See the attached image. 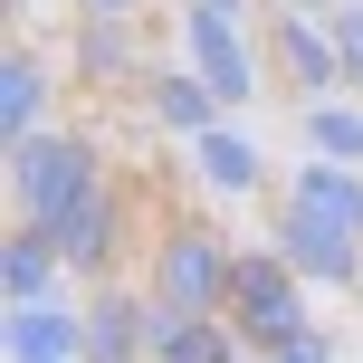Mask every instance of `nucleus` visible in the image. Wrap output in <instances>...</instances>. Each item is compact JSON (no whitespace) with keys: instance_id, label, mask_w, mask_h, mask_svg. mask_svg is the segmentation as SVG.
<instances>
[{"instance_id":"f257e3e1","label":"nucleus","mask_w":363,"mask_h":363,"mask_svg":"<svg viewBox=\"0 0 363 363\" xmlns=\"http://www.w3.org/2000/svg\"><path fill=\"white\" fill-rule=\"evenodd\" d=\"M0 172H10V220H29V230H57L96 182H115L106 172V134H86V125L29 134L19 153H0Z\"/></svg>"},{"instance_id":"f03ea898","label":"nucleus","mask_w":363,"mask_h":363,"mask_svg":"<svg viewBox=\"0 0 363 363\" xmlns=\"http://www.w3.org/2000/svg\"><path fill=\"white\" fill-rule=\"evenodd\" d=\"M230 277H239V249L211 230V220H163L153 230V258H144V296L172 315H230Z\"/></svg>"},{"instance_id":"7ed1b4c3","label":"nucleus","mask_w":363,"mask_h":363,"mask_svg":"<svg viewBox=\"0 0 363 363\" xmlns=\"http://www.w3.org/2000/svg\"><path fill=\"white\" fill-rule=\"evenodd\" d=\"M182 67H191L230 115H249L258 96H268V77H277V67H268V19H258V29H239V19L182 10Z\"/></svg>"},{"instance_id":"20e7f679","label":"nucleus","mask_w":363,"mask_h":363,"mask_svg":"<svg viewBox=\"0 0 363 363\" xmlns=\"http://www.w3.org/2000/svg\"><path fill=\"white\" fill-rule=\"evenodd\" d=\"M306 277L287 268V258L258 239V249H239V277H230V325L249 335V354H277L287 335H306L315 325V306H306Z\"/></svg>"},{"instance_id":"39448f33","label":"nucleus","mask_w":363,"mask_h":363,"mask_svg":"<svg viewBox=\"0 0 363 363\" xmlns=\"http://www.w3.org/2000/svg\"><path fill=\"white\" fill-rule=\"evenodd\" d=\"M268 249L287 258V268L306 277V287H354V296H363V239L345 230V220L277 201V211H268Z\"/></svg>"},{"instance_id":"423d86ee","label":"nucleus","mask_w":363,"mask_h":363,"mask_svg":"<svg viewBox=\"0 0 363 363\" xmlns=\"http://www.w3.org/2000/svg\"><path fill=\"white\" fill-rule=\"evenodd\" d=\"M268 67H277V86H287L296 106L345 96V48H335V19H315V10H268Z\"/></svg>"},{"instance_id":"0eeeda50","label":"nucleus","mask_w":363,"mask_h":363,"mask_svg":"<svg viewBox=\"0 0 363 363\" xmlns=\"http://www.w3.org/2000/svg\"><path fill=\"white\" fill-rule=\"evenodd\" d=\"M19 230H29V220H19ZM48 249L67 258V277H115V258H125V191L96 182V191L48 230Z\"/></svg>"},{"instance_id":"6e6552de","label":"nucleus","mask_w":363,"mask_h":363,"mask_svg":"<svg viewBox=\"0 0 363 363\" xmlns=\"http://www.w3.org/2000/svg\"><path fill=\"white\" fill-rule=\"evenodd\" d=\"M86 363H153V296L144 277H96L86 296Z\"/></svg>"},{"instance_id":"1a4fd4ad","label":"nucleus","mask_w":363,"mask_h":363,"mask_svg":"<svg viewBox=\"0 0 363 363\" xmlns=\"http://www.w3.org/2000/svg\"><path fill=\"white\" fill-rule=\"evenodd\" d=\"M0 363H86V306L77 296L0 306Z\"/></svg>"},{"instance_id":"9d476101","label":"nucleus","mask_w":363,"mask_h":363,"mask_svg":"<svg viewBox=\"0 0 363 363\" xmlns=\"http://www.w3.org/2000/svg\"><path fill=\"white\" fill-rule=\"evenodd\" d=\"M191 153V172H201V191H220V201H258L268 191V144L249 134V115H220L201 144H182Z\"/></svg>"},{"instance_id":"9b49d317","label":"nucleus","mask_w":363,"mask_h":363,"mask_svg":"<svg viewBox=\"0 0 363 363\" xmlns=\"http://www.w3.org/2000/svg\"><path fill=\"white\" fill-rule=\"evenodd\" d=\"M48 96H57L48 57L10 38V48H0V153H19L29 134H48Z\"/></svg>"},{"instance_id":"f8f14e48","label":"nucleus","mask_w":363,"mask_h":363,"mask_svg":"<svg viewBox=\"0 0 363 363\" xmlns=\"http://www.w3.org/2000/svg\"><path fill=\"white\" fill-rule=\"evenodd\" d=\"M144 115H153V125L172 134V144H201V134H211V125H220L230 106H220V96L201 86V77L182 67V57H163V67L144 77Z\"/></svg>"},{"instance_id":"ddd939ff","label":"nucleus","mask_w":363,"mask_h":363,"mask_svg":"<svg viewBox=\"0 0 363 363\" xmlns=\"http://www.w3.org/2000/svg\"><path fill=\"white\" fill-rule=\"evenodd\" d=\"M67 67L86 86H144V48H134V19H77L67 29Z\"/></svg>"},{"instance_id":"4468645a","label":"nucleus","mask_w":363,"mask_h":363,"mask_svg":"<svg viewBox=\"0 0 363 363\" xmlns=\"http://www.w3.org/2000/svg\"><path fill=\"white\" fill-rule=\"evenodd\" d=\"M48 296H67V258L48 249V230H19L0 239V306H48Z\"/></svg>"},{"instance_id":"2eb2a0df","label":"nucleus","mask_w":363,"mask_h":363,"mask_svg":"<svg viewBox=\"0 0 363 363\" xmlns=\"http://www.w3.org/2000/svg\"><path fill=\"white\" fill-rule=\"evenodd\" d=\"M277 201L325 211V220H345V230L363 239V172H354V163H315V153H296V172L277 182Z\"/></svg>"},{"instance_id":"dca6fc26","label":"nucleus","mask_w":363,"mask_h":363,"mask_svg":"<svg viewBox=\"0 0 363 363\" xmlns=\"http://www.w3.org/2000/svg\"><path fill=\"white\" fill-rule=\"evenodd\" d=\"M296 153L363 172V96H315V106H296Z\"/></svg>"},{"instance_id":"f3484780","label":"nucleus","mask_w":363,"mask_h":363,"mask_svg":"<svg viewBox=\"0 0 363 363\" xmlns=\"http://www.w3.org/2000/svg\"><path fill=\"white\" fill-rule=\"evenodd\" d=\"M335 48H345V96H363V0L335 10Z\"/></svg>"},{"instance_id":"a211bd4d","label":"nucleus","mask_w":363,"mask_h":363,"mask_svg":"<svg viewBox=\"0 0 363 363\" xmlns=\"http://www.w3.org/2000/svg\"><path fill=\"white\" fill-rule=\"evenodd\" d=\"M258 363H345V345H335L325 325H306V335H287L277 354H258Z\"/></svg>"},{"instance_id":"6ab92c4d","label":"nucleus","mask_w":363,"mask_h":363,"mask_svg":"<svg viewBox=\"0 0 363 363\" xmlns=\"http://www.w3.org/2000/svg\"><path fill=\"white\" fill-rule=\"evenodd\" d=\"M182 10H211V19H239V29H258V19H268V0H182Z\"/></svg>"},{"instance_id":"aec40b11","label":"nucleus","mask_w":363,"mask_h":363,"mask_svg":"<svg viewBox=\"0 0 363 363\" xmlns=\"http://www.w3.org/2000/svg\"><path fill=\"white\" fill-rule=\"evenodd\" d=\"M144 0H77V19H134Z\"/></svg>"},{"instance_id":"412c9836","label":"nucleus","mask_w":363,"mask_h":363,"mask_svg":"<svg viewBox=\"0 0 363 363\" xmlns=\"http://www.w3.org/2000/svg\"><path fill=\"white\" fill-rule=\"evenodd\" d=\"M268 10H315V19H335L345 0H268Z\"/></svg>"}]
</instances>
